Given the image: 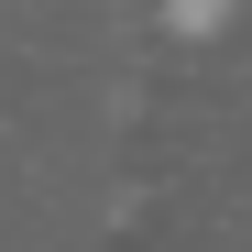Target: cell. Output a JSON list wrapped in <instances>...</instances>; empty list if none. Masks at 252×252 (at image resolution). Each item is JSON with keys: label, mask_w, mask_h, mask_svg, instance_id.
<instances>
[{"label": "cell", "mask_w": 252, "mask_h": 252, "mask_svg": "<svg viewBox=\"0 0 252 252\" xmlns=\"http://www.w3.org/2000/svg\"><path fill=\"white\" fill-rule=\"evenodd\" d=\"M220 22H230V0H164V33H176V44H208Z\"/></svg>", "instance_id": "1"}]
</instances>
